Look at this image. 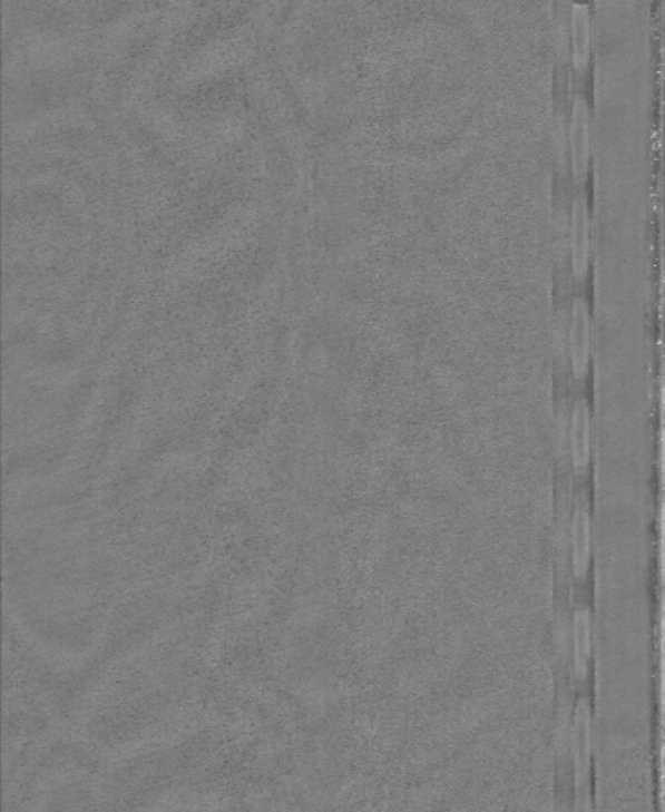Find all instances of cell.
<instances>
[{
	"mask_svg": "<svg viewBox=\"0 0 665 812\" xmlns=\"http://www.w3.org/2000/svg\"><path fill=\"white\" fill-rule=\"evenodd\" d=\"M570 159L575 179L583 182L591 163V111L585 96L575 95L570 116Z\"/></svg>",
	"mask_w": 665,
	"mask_h": 812,
	"instance_id": "cell-4",
	"label": "cell"
},
{
	"mask_svg": "<svg viewBox=\"0 0 665 812\" xmlns=\"http://www.w3.org/2000/svg\"><path fill=\"white\" fill-rule=\"evenodd\" d=\"M591 310L583 295L574 299L570 314V365L575 381L588 376L591 364Z\"/></svg>",
	"mask_w": 665,
	"mask_h": 812,
	"instance_id": "cell-2",
	"label": "cell"
},
{
	"mask_svg": "<svg viewBox=\"0 0 665 812\" xmlns=\"http://www.w3.org/2000/svg\"><path fill=\"white\" fill-rule=\"evenodd\" d=\"M569 447L571 467L583 475L589 469L593 454V414L585 397L575 400L570 411Z\"/></svg>",
	"mask_w": 665,
	"mask_h": 812,
	"instance_id": "cell-5",
	"label": "cell"
},
{
	"mask_svg": "<svg viewBox=\"0 0 665 812\" xmlns=\"http://www.w3.org/2000/svg\"><path fill=\"white\" fill-rule=\"evenodd\" d=\"M574 653L575 668L583 676L588 668V658L591 654L593 617L591 609L586 605H578L574 613Z\"/></svg>",
	"mask_w": 665,
	"mask_h": 812,
	"instance_id": "cell-7",
	"label": "cell"
},
{
	"mask_svg": "<svg viewBox=\"0 0 665 812\" xmlns=\"http://www.w3.org/2000/svg\"><path fill=\"white\" fill-rule=\"evenodd\" d=\"M571 272L578 283L585 282L591 257V216L588 198L580 190L571 200L570 216Z\"/></svg>",
	"mask_w": 665,
	"mask_h": 812,
	"instance_id": "cell-3",
	"label": "cell"
},
{
	"mask_svg": "<svg viewBox=\"0 0 665 812\" xmlns=\"http://www.w3.org/2000/svg\"><path fill=\"white\" fill-rule=\"evenodd\" d=\"M571 575L577 583H583L591 568L593 554V518L588 497H577L571 512L570 524Z\"/></svg>",
	"mask_w": 665,
	"mask_h": 812,
	"instance_id": "cell-1",
	"label": "cell"
},
{
	"mask_svg": "<svg viewBox=\"0 0 665 812\" xmlns=\"http://www.w3.org/2000/svg\"><path fill=\"white\" fill-rule=\"evenodd\" d=\"M571 62L577 70H585L591 58V9L588 3L577 2L570 11Z\"/></svg>",
	"mask_w": 665,
	"mask_h": 812,
	"instance_id": "cell-6",
	"label": "cell"
}]
</instances>
